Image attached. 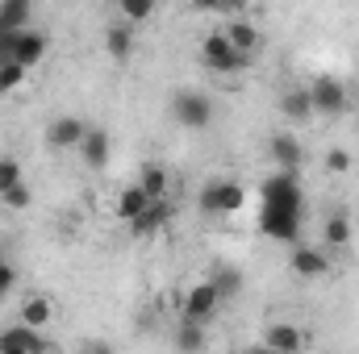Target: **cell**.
I'll list each match as a JSON object with an SVG mask.
<instances>
[{"mask_svg":"<svg viewBox=\"0 0 359 354\" xmlns=\"http://www.w3.org/2000/svg\"><path fill=\"white\" fill-rule=\"evenodd\" d=\"M29 4L25 0H4L0 4V34H25L29 29Z\"/></svg>","mask_w":359,"mask_h":354,"instance_id":"ac0fdd59","label":"cell"},{"mask_svg":"<svg viewBox=\"0 0 359 354\" xmlns=\"http://www.w3.org/2000/svg\"><path fill=\"white\" fill-rule=\"evenodd\" d=\"M29 200H34V192H29L25 183H17L13 192H4V196H0V204H4V208H29Z\"/></svg>","mask_w":359,"mask_h":354,"instance_id":"f1b7e54d","label":"cell"},{"mask_svg":"<svg viewBox=\"0 0 359 354\" xmlns=\"http://www.w3.org/2000/svg\"><path fill=\"white\" fill-rule=\"evenodd\" d=\"M46 50H50V38H46V34H38V29H25V34H17V38H13V55H8V59H13L17 67H25V71H29V67H38V63L46 59Z\"/></svg>","mask_w":359,"mask_h":354,"instance_id":"9c48e42d","label":"cell"},{"mask_svg":"<svg viewBox=\"0 0 359 354\" xmlns=\"http://www.w3.org/2000/svg\"><path fill=\"white\" fill-rule=\"evenodd\" d=\"M147 208H151V200H147V192H142L138 183H126V187L113 196V217H117V221H138Z\"/></svg>","mask_w":359,"mask_h":354,"instance_id":"5bb4252c","label":"cell"},{"mask_svg":"<svg viewBox=\"0 0 359 354\" xmlns=\"http://www.w3.org/2000/svg\"><path fill=\"white\" fill-rule=\"evenodd\" d=\"M0 263H4V255H0Z\"/></svg>","mask_w":359,"mask_h":354,"instance_id":"836d02e7","label":"cell"},{"mask_svg":"<svg viewBox=\"0 0 359 354\" xmlns=\"http://www.w3.org/2000/svg\"><path fill=\"white\" fill-rule=\"evenodd\" d=\"M172 113H176V121L184 129H205V125L213 121V100L196 88H184V92H176V100H172Z\"/></svg>","mask_w":359,"mask_h":354,"instance_id":"277c9868","label":"cell"},{"mask_svg":"<svg viewBox=\"0 0 359 354\" xmlns=\"http://www.w3.org/2000/svg\"><path fill=\"white\" fill-rule=\"evenodd\" d=\"M222 34L230 38V46L238 50V55H255V46H259V29H255V21H247V17H234L230 25H222Z\"/></svg>","mask_w":359,"mask_h":354,"instance_id":"2e32d148","label":"cell"},{"mask_svg":"<svg viewBox=\"0 0 359 354\" xmlns=\"http://www.w3.org/2000/svg\"><path fill=\"white\" fill-rule=\"evenodd\" d=\"M251 354H268V351H264V346H259V351H251Z\"/></svg>","mask_w":359,"mask_h":354,"instance_id":"1f68e13d","label":"cell"},{"mask_svg":"<svg viewBox=\"0 0 359 354\" xmlns=\"http://www.w3.org/2000/svg\"><path fill=\"white\" fill-rule=\"evenodd\" d=\"M288 267H292V275H301V279H322V275L330 271V255H326V250H313V246H297L292 259H288Z\"/></svg>","mask_w":359,"mask_h":354,"instance_id":"7c38bea8","label":"cell"},{"mask_svg":"<svg viewBox=\"0 0 359 354\" xmlns=\"http://www.w3.org/2000/svg\"><path fill=\"white\" fill-rule=\"evenodd\" d=\"M305 92H309L313 113H322V117H339V113H347V84H343V80H334V76H318Z\"/></svg>","mask_w":359,"mask_h":354,"instance_id":"5b68a950","label":"cell"},{"mask_svg":"<svg viewBox=\"0 0 359 354\" xmlns=\"http://www.w3.org/2000/svg\"><path fill=\"white\" fill-rule=\"evenodd\" d=\"M13 279H17V271H13V263H0V296L13 288Z\"/></svg>","mask_w":359,"mask_h":354,"instance_id":"f546056e","label":"cell"},{"mask_svg":"<svg viewBox=\"0 0 359 354\" xmlns=\"http://www.w3.org/2000/svg\"><path fill=\"white\" fill-rule=\"evenodd\" d=\"M21 84H25V67H17L13 59L0 63V92H17Z\"/></svg>","mask_w":359,"mask_h":354,"instance_id":"83f0119b","label":"cell"},{"mask_svg":"<svg viewBox=\"0 0 359 354\" xmlns=\"http://www.w3.org/2000/svg\"><path fill=\"white\" fill-rule=\"evenodd\" d=\"M80 354H117V351H113L109 342H88V346H84Z\"/></svg>","mask_w":359,"mask_h":354,"instance_id":"4dcf8cb0","label":"cell"},{"mask_svg":"<svg viewBox=\"0 0 359 354\" xmlns=\"http://www.w3.org/2000/svg\"><path fill=\"white\" fill-rule=\"evenodd\" d=\"M176 351L180 354H201V351H205V325H196V321H180Z\"/></svg>","mask_w":359,"mask_h":354,"instance_id":"7402d4cb","label":"cell"},{"mask_svg":"<svg viewBox=\"0 0 359 354\" xmlns=\"http://www.w3.org/2000/svg\"><path fill=\"white\" fill-rule=\"evenodd\" d=\"M322 242H326L330 250H339V246H347V242H351V221H347L343 213H334V217H326V225H322Z\"/></svg>","mask_w":359,"mask_h":354,"instance_id":"cb8c5ba5","label":"cell"},{"mask_svg":"<svg viewBox=\"0 0 359 354\" xmlns=\"http://www.w3.org/2000/svg\"><path fill=\"white\" fill-rule=\"evenodd\" d=\"M134 183L147 192V200H151V204H163V196H168V183H172V179H168V167H163V163H142Z\"/></svg>","mask_w":359,"mask_h":354,"instance_id":"9a60e30c","label":"cell"},{"mask_svg":"<svg viewBox=\"0 0 359 354\" xmlns=\"http://www.w3.org/2000/svg\"><path fill=\"white\" fill-rule=\"evenodd\" d=\"M309 346V334L292 321H271L264 330V351L268 354H305Z\"/></svg>","mask_w":359,"mask_h":354,"instance_id":"52a82bcc","label":"cell"},{"mask_svg":"<svg viewBox=\"0 0 359 354\" xmlns=\"http://www.w3.org/2000/svg\"><path fill=\"white\" fill-rule=\"evenodd\" d=\"M209 283H213V292L222 296V304H226V300H234V296L243 292V275H238V267H230V263H217V267H213Z\"/></svg>","mask_w":359,"mask_h":354,"instance_id":"d6986e66","label":"cell"},{"mask_svg":"<svg viewBox=\"0 0 359 354\" xmlns=\"http://www.w3.org/2000/svg\"><path fill=\"white\" fill-rule=\"evenodd\" d=\"M0 354H46V342L42 334L25 330V325H13L0 334Z\"/></svg>","mask_w":359,"mask_h":354,"instance_id":"4fadbf2b","label":"cell"},{"mask_svg":"<svg viewBox=\"0 0 359 354\" xmlns=\"http://www.w3.org/2000/svg\"><path fill=\"white\" fill-rule=\"evenodd\" d=\"M280 113L288 117V121H309L313 117V104H309V92L305 88H292L280 96Z\"/></svg>","mask_w":359,"mask_h":354,"instance_id":"44dd1931","label":"cell"},{"mask_svg":"<svg viewBox=\"0 0 359 354\" xmlns=\"http://www.w3.org/2000/svg\"><path fill=\"white\" fill-rule=\"evenodd\" d=\"M80 159L88 163L92 171H100V167L109 163V134H104V129L88 125V134H84V142H80Z\"/></svg>","mask_w":359,"mask_h":354,"instance_id":"e0dca14e","label":"cell"},{"mask_svg":"<svg viewBox=\"0 0 359 354\" xmlns=\"http://www.w3.org/2000/svg\"><path fill=\"white\" fill-rule=\"evenodd\" d=\"M201 59H205V67H209V71H217V76H234V71H243V67H247V55H238L222 29H213V34H205V38H201Z\"/></svg>","mask_w":359,"mask_h":354,"instance_id":"7a4b0ae2","label":"cell"},{"mask_svg":"<svg viewBox=\"0 0 359 354\" xmlns=\"http://www.w3.org/2000/svg\"><path fill=\"white\" fill-rule=\"evenodd\" d=\"M117 8H121L126 25H134V21H151V17H155V0H121Z\"/></svg>","mask_w":359,"mask_h":354,"instance_id":"d4e9b609","label":"cell"},{"mask_svg":"<svg viewBox=\"0 0 359 354\" xmlns=\"http://www.w3.org/2000/svg\"><path fill=\"white\" fill-rule=\"evenodd\" d=\"M104 50H109L117 63H126V59L134 55V29H130L126 21H121V25H109V29H104Z\"/></svg>","mask_w":359,"mask_h":354,"instance_id":"ffe728a7","label":"cell"},{"mask_svg":"<svg viewBox=\"0 0 359 354\" xmlns=\"http://www.w3.org/2000/svg\"><path fill=\"white\" fill-rule=\"evenodd\" d=\"M17 325H25V330H34V334H46V330L55 325V300L42 296V292L25 296L21 309H17Z\"/></svg>","mask_w":359,"mask_h":354,"instance_id":"ba28073f","label":"cell"},{"mask_svg":"<svg viewBox=\"0 0 359 354\" xmlns=\"http://www.w3.org/2000/svg\"><path fill=\"white\" fill-rule=\"evenodd\" d=\"M84 134H88V125H84L80 117H55V121L46 125V142H50L55 150H80Z\"/></svg>","mask_w":359,"mask_h":354,"instance_id":"8fae6325","label":"cell"},{"mask_svg":"<svg viewBox=\"0 0 359 354\" xmlns=\"http://www.w3.org/2000/svg\"><path fill=\"white\" fill-rule=\"evenodd\" d=\"M217 309H222V296L213 292V283L209 279H201V283H192L188 292H184V321H196V325H209L213 317H217Z\"/></svg>","mask_w":359,"mask_h":354,"instance_id":"8992f818","label":"cell"},{"mask_svg":"<svg viewBox=\"0 0 359 354\" xmlns=\"http://www.w3.org/2000/svg\"><path fill=\"white\" fill-rule=\"evenodd\" d=\"M168 225V204H151L138 221H130V229L138 234V238H151V234H159Z\"/></svg>","mask_w":359,"mask_h":354,"instance_id":"603a6c76","label":"cell"},{"mask_svg":"<svg viewBox=\"0 0 359 354\" xmlns=\"http://www.w3.org/2000/svg\"><path fill=\"white\" fill-rule=\"evenodd\" d=\"M0 304H4V296H0Z\"/></svg>","mask_w":359,"mask_h":354,"instance_id":"d6a6232c","label":"cell"},{"mask_svg":"<svg viewBox=\"0 0 359 354\" xmlns=\"http://www.w3.org/2000/svg\"><path fill=\"white\" fill-rule=\"evenodd\" d=\"M322 167H326L330 176H347V171H351V150L330 146V150H326V159H322Z\"/></svg>","mask_w":359,"mask_h":354,"instance_id":"4316f807","label":"cell"},{"mask_svg":"<svg viewBox=\"0 0 359 354\" xmlns=\"http://www.w3.org/2000/svg\"><path fill=\"white\" fill-rule=\"evenodd\" d=\"M247 204V187L238 179H209L201 187V208L205 213H217V217H230Z\"/></svg>","mask_w":359,"mask_h":354,"instance_id":"3957f363","label":"cell"},{"mask_svg":"<svg viewBox=\"0 0 359 354\" xmlns=\"http://www.w3.org/2000/svg\"><path fill=\"white\" fill-rule=\"evenodd\" d=\"M268 155H271V163H276L284 176H297V167H301V159H305V150H301L297 134H284V129L268 138Z\"/></svg>","mask_w":359,"mask_h":354,"instance_id":"30bf717a","label":"cell"},{"mask_svg":"<svg viewBox=\"0 0 359 354\" xmlns=\"http://www.w3.org/2000/svg\"><path fill=\"white\" fill-rule=\"evenodd\" d=\"M301 187H297V176H271L268 187H264V234L276 238V242H297L301 238Z\"/></svg>","mask_w":359,"mask_h":354,"instance_id":"6da1fadb","label":"cell"},{"mask_svg":"<svg viewBox=\"0 0 359 354\" xmlns=\"http://www.w3.org/2000/svg\"><path fill=\"white\" fill-rule=\"evenodd\" d=\"M17 183H25V179H21V163H17L13 155H0V196L13 192Z\"/></svg>","mask_w":359,"mask_h":354,"instance_id":"484cf974","label":"cell"}]
</instances>
